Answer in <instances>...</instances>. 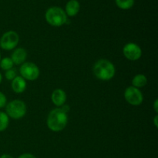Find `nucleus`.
Listing matches in <instances>:
<instances>
[{
  "label": "nucleus",
  "mask_w": 158,
  "mask_h": 158,
  "mask_svg": "<svg viewBox=\"0 0 158 158\" xmlns=\"http://www.w3.org/2000/svg\"><path fill=\"white\" fill-rule=\"evenodd\" d=\"M67 123V114L60 107L51 110L47 117V127L53 132H60L64 130Z\"/></svg>",
  "instance_id": "1"
},
{
  "label": "nucleus",
  "mask_w": 158,
  "mask_h": 158,
  "mask_svg": "<svg viewBox=\"0 0 158 158\" xmlns=\"http://www.w3.org/2000/svg\"><path fill=\"white\" fill-rule=\"evenodd\" d=\"M94 73L99 80L103 81L110 80L115 76V66L109 60H100L94 65Z\"/></svg>",
  "instance_id": "2"
},
{
  "label": "nucleus",
  "mask_w": 158,
  "mask_h": 158,
  "mask_svg": "<svg viewBox=\"0 0 158 158\" xmlns=\"http://www.w3.org/2000/svg\"><path fill=\"white\" fill-rule=\"evenodd\" d=\"M45 18L49 25L56 27L62 26L67 22L66 12L60 7L49 8L46 11Z\"/></svg>",
  "instance_id": "3"
},
{
  "label": "nucleus",
  "mask_w": 158,
  "mask_h": 158,
  "mask_svg": "<svg viewBox=\"0 0 158 158\" xmlns=\"http://www.w3.org/2000/svg\"><path fill=\"white\" fill-rule=\"evenodd\" d=\"M6 114L10 118L19 120L26 115V105L23 101L19 100H15L9 102L6 104Z\"/></svg>",
  "instance_id": "4"
},
{
  "label": "nucleus",
  "mask_w": 158,
  "mask_h": 158,
  "mask_svg": "<svg viewBox=\"0 0 158 158\" xmlns=\"http://www.w3.org/2000/svg\"><path fill=\"white\" fill-rule=\"evenodd\" d=\"M21 77L25 80L34 81L40 77V71L37 65L31 62H25L19 69Z\"/></svg>",
  "instance_id": "5"
},
{
  "label": "nucleus",
  "mask_w": 158,
  "mask_h": 158,
  "mask_svg": "<svg viewBox=\"0 0 158 158\" xmlns=\"http://www.w3.org/2000/svg\"><path fill=\"white\" fill-rule=\"evenodd\" d=\"M19 41V36L15 31L5 32L0 39V47L4 50H12L15 49Z\"/></svg>",
  "instance_id": "6"
},
{
  "label": "nucleus",
  "mask_w": 158,
  "mask_h": 158,
  "mask_svg": "<svg viewBox=\"0 0 158 158\" xmlns=\"http://www.w3.org/2000/svg\"><path fill=\"white\" fill-rule=\"evenodd\" d=\"M124 98L128 103L133 106H140L143 100L141 91L134 86H131L125 89Z\"/></svg>",
  "instance_id": "7"
},
{
  "label": "nucleus",
  "mask_w": 158,
  "mask_h": 158,
  "mask_svg": "<svg viewBox=\"0 0 158 158\" xmlns=\"http://www.w3.org/2000/svg\"><path fill=\"white\" fill-rule=\"evenodd\" d=\"M124 56L131 61H136L142 56V50L140 46L134 43H129L124 46L123 49Z\"/></svg>",
  "instance_id": "8"
},
{
  "label": "nucleus",
  "mask_w": 158,
  "mask_h": 158,
  "mask_svg": "<svg viewBox=\"0 0 158 158\" xmlns=\"http://www.w3.org/2000/svg\"><path fill=\"white\" fill-rule=\"evenodd\" d=\"M52 102L58 107H61L66 100V94L64 90L61 89H56L52 92L51 95Z\"/></svg>",
  "instance_id": "9"
},
{
  "label": "nucleus",
  "mask_w": 158,
  "mask_h": 158,
  "mask_svg": "<svg viewBox=\"0 0 158 158\" xmlns=\"http://www.w3.org/2000/svg\"><path fill=\"white\" fill-rule=\"evenodd\" d=\"M26 58H27V52L23 48H18V49H15L12 53V56H11L13 63L16 65L24 63Z\"/></svg>",
  "instance_id": "10"
},
{
  "label": "nucleus",
  "mask_w": 158,
  "mask_h": 158,
  "mask_svg": "<svg viewBox=\"0 0 158 158\" xmlns=\"http://www.w3.org/2000/svg\"><path fill=\"white\" fill-rule=\"evenodd\" d=\"M26 81L22 77L17 76L12 80V89L16 94H22L26 89Z\"/></svg>",
  "instance_id": "11"
},
{
  "label": "nucleus",
  "mask_w": 158,
  "mask_h": 158,
  "mask_svg": "<svg viewBox=\"0 0 158 158\" xmlns=\"http://www.w3.org/2000/svg\"><path fill=\"white\" fill-rule=\"evenodd\" d=\"M80 11V3L77 0H70L66 6V12L69 16H75Z\"/></svg>",
  "instance_id": "12"
},
{
  "label": "nucleus",
  "mask_w": 158,
  "mask_h": 158,
  "mask_svg": "<svg viewBox=\"0 0 158 158\" xmlns=\"http://www.w3.org/2000/svg\"><path fill=\"white\" fill-rule=\"evenodd\" d=\"M147 83H148V79H147L146 76H144L143 74H137L132 80L133 86L138 88V89L146 86Z\"/></svg>",
  "instance_id": "13"
},
{
  "label": "nucleus",
  "mask_w": 158,
  "mask_h": 158,
  "mask_svg": "<svg viewBox=\"0 0 158 158\" xmlns=\"http://www.w3.org/2000/svg\"><path fill=\"white\" fill-rule=\"evenodd\" d=\"M9 124V117L5 112L0 111V132L5 131Z\"/></svg>",
  "instance_id": "14"
},
{
  "label": "nucleus",
  "mask_w": 158,
  "mask_h": 158,
  "mask_svg": "<svg viewBox=\"0 0 158 158\" xmlns=\"http://www.w3.org/2000/svg\"><path fill=\"white\" fill-rule=\"evenodd\" d=\"M14 63L12 62V59L9 58V57H5V58L2 59L1 61H0V67L2 68V69L3 70H9L13 68Z\"/></svg>",
  "instance_id": "15"
},
{
  "label": "nucleus",
  "mask_w": 158,
  "mask_h": 158,
  "mask_svg": "<svg viewBox=\"0 0 158 158\" xmlns=\"http://www.w3.org/2000/svg\"><path fill=\"white\" fill-rule=\"evenodd\" d=\"M116 4L120 9H129L134 6V0H116Z\"/></svg>",
  "instance_id": "16"
},
{
  "label": "nucleus",
  "mask_w": 158,
  "mask_h": 158,
  "mask_svg": "<svg viewBox=\"0 0 158 158\" xmlns=\"http://www.w3.org/2000/svg\"><path fill=\"white\" fill-rule=\"evenodd\" d=\"M16 77H17L16 70L14 69L13 68L7 70L6 72V73H5V77L6 78V80H9V81H12V80H14Z\"/></svg>",
  "instance_id": "17"
},
{
  "label": "nucleus",
  "mask_w": 158,
  "mask_h": 158,
  "mask_svg": "<svg viewBox=\"0 0 158 158\" xmlns=\"http://www.w3.org/2000/svg\"><path fill=\"white\" fill-rule=\"evenodd\" d=\"M7 104V98L3 93L0 92V109L5 107Z\"/></svg>",
  "instance_id": "18"
},
{
  "label": "nucleus",
  "mask_w": 158,
  "mask_h": 158,
  "mask_svg": "<svg viewBox=\"0 0 158 158\" xmlns=\"http://www.w3.org/2000/svg\"><path fill=\"white\" fill-rule=\"evenodd\" d=\"M18 158H36L33 154H29V153H25V154H21Z\"/></svg>",
  "instance_id": "19"
},
{
  "label": "nucleus",
  "mask_w": 158,
  "mask_h": 158,
  "mask_svg": "<svg viewBox=\"0 0 158 158\" xmlns=\"http://www.w3.org/2000/svg\"><path fill=\"white\" fill-rule=\"evenodd\" d=\"M154 110H155V112L157 114V112H158V100H155V101H154Z\"/></svg>",
  "instance_id": "20"
},
{
  "label": "nucleus",
  "mask_w": 158,
  "mask_h": 158,
  "mask_svg": "<svg viewBox=\"0 0 158 158\" xmlns=\"http://www.w3.org/2000/svg\"><path fill=\"white\" fill-rule=\"evenodd\" d=\"M0 158H14L12 156L9 155V154H2V155L0 156Z\"/></svg>",
  "instance_id": "21"
},
{
  "label": "nucleus",
  "mask_w": 158,
  "mask_h": 158,
  "mask_svg": "<svg viewBox=\"0 0 158 158\" xmlns=\"http://www.w3.org/2000/svg\"><path fill=\"white\" fill-rule=\"evenodd\" d=\"M157 119H158V116H157V115H156V116H155V117H154V125H155L156 127H158Z\"/></svg>",
  "instance_id": "22"
},
{
  "label": "nucleus",
  "mask_w": 158,
  "mask_h": 158,
  "mask_svg": "<svg viewBox=\"0 0 158 158\" xmlns=\"http://www.w3.org/2000/svg\"><path fill=\"white\" fill-rule=\"evenodd\" d=\"M2 73H0V83H2Z\"/></svg>",
  "instance_id": "23"
},
{
  "label": "nucleus",
  "mask_w": 158,
  "mask_h": 158,
  "mask_svg": "<svg viewBox=\"0 0 158 158\" xmlns=\"http://www.w3.org/2000/svg\"><path fill=\"white\" fill-rule=\"evenodd\" d=\"M1 60H2V58H1V53H0V61H1Z\"/></svg>",
  "instance_id": "24"
}]
</instances>
